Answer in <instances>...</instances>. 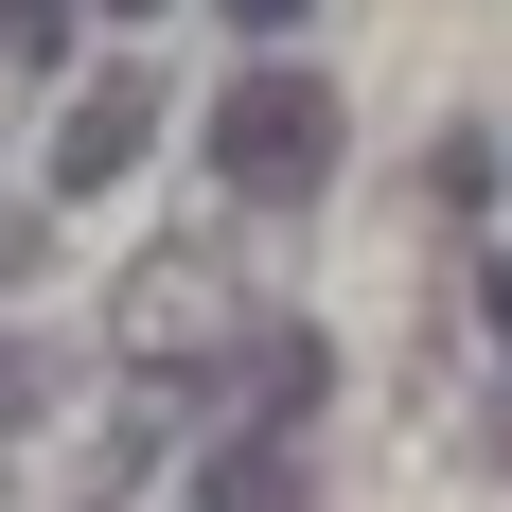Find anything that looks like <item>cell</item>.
<instances>
[{"label":"cell","mask_w":512,"mask_h":512,"mask_svg":"<svg viewBox=\"0 0 512 512\" xmlns=\"http://www.w3.org/2000/svg\"><path fill=\"white\" fill-rule=\"evenodd\" d=\"M124 18H142V0H124Z\"/></svg>","instance_id":"obj_10"},{"label":"cell","mask_w":512,"mask_h":512,"mask_svg":"<svg viewBox=\"0 0 512 512\" xmlns=\"http://www.w3.org/2000/svg\"><path fill=\"white\" fill-rule=\"evenodd\" d=\"M71 18H89V0H0V71H53V53H71Z\"/></svg>","instance_id":"obj_5"},{"label":"cell","mask_w":512,"mask_h":512,"mask_svg":"<svg viewBox=\"0 0 512 512\" xmlns=\"http://www.w3.org/2000/svg\"><path fill=\"white\" fill-rule=\"evenodd\" d=\"M424 195L477 212V195H495V142H477V124H442V142H424Z\"/></svg>","instance_id":"obj_6"},{"label":"cell","mask_w":512,"mask_h":512,"mask_svg":"<svg viewBox=\"0 0 512 512\" xmlns=\"http://www.w3.org/2000/svg\"><path fill=\"white\" fill-rule=\"evenodd\" d=\"M106 336H124V371H142V389H195V371L248 336L230 248H142V265H124V301H106Z\"/></svg>","instance_id":"obj_2"},{"label":"cell","mask_w":512,"mask_h":512,"mask_svg":"<svg viewBox=\"0 0 512 512\" xmlns=\"http://www.w3.org/2000/svg\"><path fill=\"white\" fill-rule=\"evenodd\" d=\"M495 336H512V265H495Z\"/></svg>","instance_id":"obj_9"},{"label":"cell","mask_w":512,"mask_h":512,"mask_svg":"<svg viewBox=\"0 0 512 512\" xmlns=\"http://www.w3.org/2000/svg\"><path fill=\"white\" fill-rule=\"evenodd\" d=\"M195 512H318V477H301V442H212Z\"/></svg>","instance_id":"obj_4"},{"label":"cell","mask_w":512,"mask_h":512,"mask_svg":"<svg viewBox=\"0 0 512 512\" xmlns=\"http://www.w3.org/2000/svg\"><path fill=\"white\" fill-rule=\"evenodd\" d=\"M230 18H248V36H283V18H301V0H230Z\"/></svg>","instance_id":"obj_8"},{"label":"cell","mask_w":512,"mask_h":512,"mask_svg":"<svg viewBox=\"0 0 512 512\" xmlns=\"http://www.w3.org/2000/svg\"><path fill=\"white\" fill-rule=\"evenodd\" d=\"M336 142H354V124H336V89H318L301 53H248V71L212 89V177L248 212H318L336 195Z\"/></svg>","instance_id":"obj_1"},{"label":"cell","mask_w":512,"mask_h":512,"mask_svg":"<svg viewBox=\"0 0 512 512\" xmlns=\"http://www.w3.org/2000/svg\"><path fill=\"white\" fill-rule=\"evenodd\" d=\"M142 142H159V71H89V89H71V124H53V195H106Z\"/></svg>","instance_id":"obj_3"},{"label":"cell","mask_w":512,"mask_h":512,"mask_svg":"<svg viewBox=\"0 0 512 512\" xmlns=\"http://www.w3.org/2000/svg\"><path fill=\"white\" fill-rule=\"evenodd\" d=\"M18 407H53V354H36V336H0V424H18Z\"/></svg>","instance_id":"obj_7"}]
</instances>
